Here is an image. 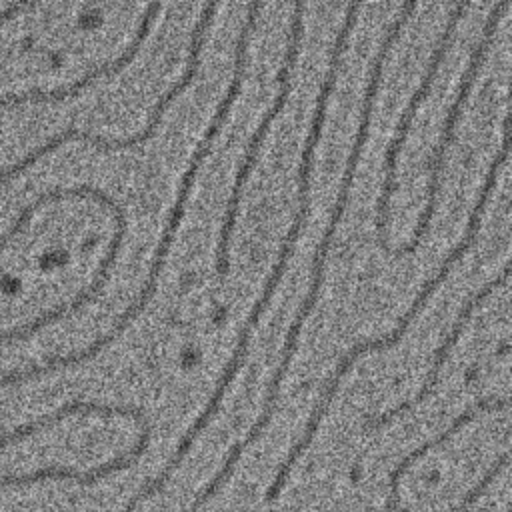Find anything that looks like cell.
Instances as JSON below:
<instances>
[{
	"label": "cell",
	"mask_w": 512,
	"mask_h": 512,
	"mask_svg": "<svg viewBox=\"0 0 512 512\" xmlns=\"http://www.w3.org/2000/svg\"><path fill=\"white\" fill-rule=\"evenodd\" d=\"M260 4H248V10H246V16H244V22L240 26V32L236 36V48H234V66H232V76H230V82L226 86V92L224 96L220 98L214 114L210 116L208 120V126L202 134V138L198 140L196 148L192 150L190 154V160H188V166L184 168L182 176H180V182H178V188H176V196H174V202H172V208L168 212V218L164 222V228L160 232V240L154 248V254H152V264L148 268V274H146V280L142 282V288L138 292V296L132 300V304H128V308L112 322V328L98 336L96 340H92L86 348L82 350H76V352H68V354H58V356H50L46 358L44 362H38V364H30L26 368H12V370H0V386H14V384H22V382H30V380H36L40 376H48L52 372H58V370H68V368H76L92 358H96L104 348H108L110 344H114L126 330L128 326L144 312V308L148 306V302L152 300L154 292H156V286H158V280H160V274L164 270V264L168 260V254H170V248L176 240V234L180 230V224H182V218L186 214V206H188V200H190V194H192V188L196 184V178H198V170L200 166L204 164V160L208 158V154L212 152V146H214V140L216 136L220 134V130L224 128V122L228 120V114L236 102V98L240 96L242 92V84H244V74H246V58H248V48H250V40H252V34L256 32V24H258V14H260Z\"/></svg>",
	"instance_id": "obj_1"
},
{
	"label": "cell",
	"mask_w": 512,
	"mask_h": 512,
	"mask_svg": "<svg viewBox=\"0 0 512 512\" xmlns=\"http://www.w3.org/2000/svg\"><path fill=\"white\" fill-rule=\"evenodd\" d=\"M358 4H350L346 8V16H344V22L342 26L338 28L336 36H334V42H332V50H330V56H328V68H326V74L320 82V88H318V94H316V102H314V110H312V118H310V126H308V132H306V138H304V146H302V152H300V164H298V204H296V212H294V218L292 222L288 224V230L282 238V244H280V250L276 254V260L270 268V274L258 294V298L254 300L246 320L242 322L240 326V332L236 336V342H234V348L230 352V358L226 360L216 384H214V390L208 398V402L204 404L202 412L194 418V422L190 424V428L184 432V436L180 438L184 444H194V440L198 438V434L210 424V420L214 418V414L218 412L230 384L234 382L236 374L240 372L244 360H246V354H248V346H250V338H252V332L254 328L258 326L260 322V316L264 314V310L268 308V304L272 302L274 294H276V288L288 268V262L294 254V248H296V242L300 238V232L306 224V218H308V212H310V188H312V170H314V156H316V148L320 144V138H322V130H324V122H326V114H328V102H330V96L336 88V80H338V72H340V64H342V58H344V52L348 48V42H350V34L356 26V18H358Z\"/></svg>",
	"instance_id": "obj_2"
},
{
	"label": "cell",
	"mask_w": 512,
	"mask_h": 512,
	"mask_svg": "<svg viewBox=\"0 0 512 512\" xmlns=\"http://www.w3.org/2000/svg\"><path fill=\"white\" fill-rule=\"evenodd\" d=\"M416 2H406L400 6L396 18L390 22V26L384 30V36L380 40V46H378V52L370 64V70H368V76H366V86H364V96H362V104H360V120H358V128H356V134H354V140H352V146H350V152H348V158H346V166L342 170V178H340V188L336 192V198H334V204H332V212H330V218L324 226V232L316 244V250H314V256H312V266H310V286L304 294V300L298 308V312L294 314L290 326H288V332L284 336V342H282V348H280V362L278 366L274 368L272 376H270V382H268V388H266V396H264V406H262V412L260 416L256 418V422L252 424L254 428L258 430H266L268 424L272 422V416H274V410H276V402H278V394H280V388H282V382L288 374V368L292 364V358H294V352H296V346H298V338L302 334V328H304V322L308 320V316L312 314L318 298H320V288L324 284V268H326V260H328V252H330V246H332V240L336 236V230L342 222V216L346 212V206H348V198H350V192H352V186H354V180H356V172H358V164H360V158H362V152H364V146L368 142V136H370V126H372V114H374V104H376V98H378V92H380V84H382V76H384V64L392 52V48L396 46V42L400 40L402 36V30L404 26L408 24V20L414 16L416 12Z\"/></svg>",
	"instance_id": "obj_3"
},
{
	"label": "cell",
	"mask_w": 512,
	"mask_h": 512,
	"mask_svg": "<svg viewBox=\"0 0 512 512\" xmlns=\"http://www.w3.org/2000/svg\"><path fill=\"white\" fill-rule=\"evenodd\" d=\"M508 144H510L508 138L502 136V144H500L498 152L494 154V158H492V162H490V166H488V170H486V176H484V180H482V184H480V188H478L474 206L470 208L468 222H466V226H464L462 238L448 250V254L444 256V260L440 262V266L432 272V276L418 288L414 300L410 302V306L406 308V312L398 318V324L394 326V330H390L388 334H382V336H374V338H366V340H362V342H356V344L350 346V348L346 350V354L338 360L336 368L332 370V374H330L328 380L324 382V388H322V392H320V396H318L316 406H314L312 412H310V418H308V422H306V426H304L302 436H300V438L296 440V444L288 450V456H286L284 462L280 464V468H278V472H276V476H274L270 488L266 490V500H274V498L282 492V488H284V484H286V480H288L290 470L294 468V464L298 462V458H300V456L308 450V446L312 444V440H314V436H316V432H318V428H320L322 418L326 416V412H328L332 400L336 398V392H338V388H340L342 378L350 372V368L356 364V360H358L360 356H364V354H374V352H384V350H388V348H394V346L406 336V332H408V328L412 326V322L420 316V312H422V308L426 306V302L436 294V290L440 288V284L450 276L452 268H454V266L462 260V256L476 244V236H478V232H480V228H482L484 212H486V206H488V202H490V196H492V192H494V188H496L498 174H500L502 166H504L506 160H508V152H510V146H508Z\"/></svg>",
	"instance_id": "obj_4"
},
{
	"label": "cell",
	"mask_w": 512,
	"mask_h": 512,
	"mask_svg": "<svg viewBox=\"0 0 512 512\" xmlns=\"http://www.w3.org/2000/svg\"><path fill=\"white\" fill-rule=\"evenodd\" d=\"M216 10H218V4H206L192 28V34H190V44H188V58H186V68L182 72V76L172 84L168 86L160 98L156 100V104L152 106L150 114H148V122L146 126L128 136V138H108V136H100L96 132H90L86 128H78V126H66L62 128L60 132L48 136L44 142H40L38 146H34L32 150H28L20 160H14L12 164H6V166H0V184L4 182H10L18 176H22L28 168H32L38 160H42L44 156L52 154L54 150H58L60 146L64 144H70V142H80V144H86L90 148H96L100 152H122V150H132V148H138L140 144L148 142L160 128L162 120H164V114L168 110V106L192 84V80L196 78L198 74V68H200V58H202V52H204V46H206V40H208V32L212 28V22H214V16H216Z\"/></svg>",
	"instance_id": "obj_5"
},
{
	"label": "cell",
	"mask_w": 512,
	"mask_h": 512,
	"mask_svg": "<svg viewBox=\"0 0 512 512\" xmlns=\"http://www.w3.org/2000/svg\"><path fill=\"white\" fill-rule=\"evenodd\" d=\"M510 8V0H500L492 6L484 26H482V32L468 56V62L462 70V76H460V82H458V88L454 92V98L448 106V112L442 120V126H440V134H438V140H436V146L430 154V160H428V180H426V198H424V206H422V212L416 220V226L410 234V238L404 242V244H398V246H388L384 250V254L388 256H394V258H400V256H408V254H414L422 242V238L428 234L430 230V224H432V218L436 214V204H438V194H440V188H442V172H444V162H446V156H448V150L456 138V130H458V124L462 120V114H464V108H466V102L470 98V92L478 80V74L486 62V56L494 44V38L498 34V28H500V22L506 14V10Z\"/></svg>",
	"instance_id": "obj_6"
},
{
	"label": "cell",
	"mask_w": 512,
	"mask_h": 512,
	"mask_svg": "<svg viewBox=\"0 0 512 512\" xmlns=\"http://www.w3.org/2000/svg\"><path fill=\"white\" fill-rule=\"evenodd\" d=\"M304 4H296L294 12L290 16V24H288V36H286V50L280 62V68L276 72V82H278V90L276 96L272 98V104L268 106V110L262 114L260 122L256 124L254 132L250 134L244 154L240 158L238 170L234 174V182L224 206V214H222V222H220V230H218V240H216V256H214V266L218 276H224L228 272L230 266V242H232V234H234V226L238 220V212H240V204L244 198V186L248 182V178L252 176L262 144L272 128V124L278 120V116L282 114L284 106L288 104V98L292 94V74L300 56V48H302V38H304Z\"/></svg>",
	"instance_id": "obj_7"
},
{
	"label": "cell",
	"mask_w": 512,
	"mask_h": 512,
	"mask_svg": "<svg viewBox=\"0 0 512 512\" xmlns=\"http://www.w3.org/2000/svg\"><path fill=\"white\" fill-rule=\"evenodd\" d=\"M468 2H460L452 8V12L448 14V20L430 52V58H428V64H426V70L418 82V86L414 88L412 96L408 98L404 110L400 112V118L396 122V128H394V134L384 150V160H382V182H380V194H378V202H376V220H374V228H376V242L380 246V250L384 252L390 242L386 238V226H388V218H390V202H392V196L396 192V186H398V176H396V170H398V160H400V154H402V148L408 140V134L412 130V122L416 118V112L420 110L422 102L426 100V96L430 94L432 86H434V80L440 72V66L444 64L446 56H448V50L454 42V36H456V28L460 24V20L464 18L466 10H468Z\"/></svg>",
	"instance_id": "obj_8"
},
{
	"label": "cell",
	"mask_w": 512,
	"mask_h": 512,
	"mask_svg": "<svg viewBox=\"0 0 512 512\" xmlns=\"http://www.w3.org/2000/svg\"><path fill=\"white\" fill-rule=\"evenodd\" d=\"M508 408V398L504 396H484V398H478L472 406H468L464 412H460L458 416H454L450 420V424L438 432L436 436H432L430 440L422 442L420 446H416L414 450H410L406 456L400 458V462L394 466V470L390 472L388 476V488H390V496L386 500V510L388 512H410L406 510L404 506H400V498H398V488H400V480L402 476L412 468V464H416L420 458H424L428 452H432L434 448H440L444 446L452 436H456L466 424H470L472 420H476L480 414L484 412H500V410H506ZM498 478V470L496 468H488L486 474L478 480V484L474 488H470L464 498L450 506L448 512H468L472 508V504H476L480 500V496L490 488V484Z\"/></svg>",
	"instance_id": "obj_9"
},
{
	"label": "cell",
	"mask_w": 512,
	"mask_h": 512,
	"mask_svg": "<svg viewBox=\"0 0 512 512\" xmlns=\"http://www.w3.org/2000/svg\"><path fill=\"white\" fill-rule=\"evenodd\" d=\"M508 274H510V268H508V264H506L500 274H496L494 278H490L488 282H484L474 294H470V296L464 300V304L460 306V310H458L456 318L452 320L448 332L442 336L440 344L434 348L432 360H430V366H428V372H426L424 382H422V386L418 388V392H416L410 400H404V402L396 404L394 408L382 412L380 416L372 418V420L368 422L370 428H382V426L390 424V422H392L394 418H398L400 414H404V412L416 408L418 404H422V402L434 392V388H436V384H438V380H440V374H442V370H444V366H446V362H448V358H450L454 346H456V344L460 342V338L464 336V332H466V328H468V324H470L474 312L484 304V300H486L488 296H492V292H494L496 288H500V286L508 280Z\"/></svg>",
	"instance_id": "obj_10"
},
{
	"label": "cell",
	"mask_w": 512,
	"mask_h": 512,
	"mask_svg": "<svg viewBox=\"0 0 512 512\" xmlns=\"http://www.w3.org/2000/svg\"><path fill=\"white\" fill-rule=\"evenodd\" d=\"M140 428V436L134 444V448L122 456H116L96 468H90L86 472L74 470V468H64V466H46L34 472H26V474H4L0 476V488H18V486H28V484H36V482H44V480H72L76 484H94L114 472L126 470L132 464H136L140 460V456H144L148 444H150V422H144L138 426Z\"/></svg>",
	"instance_id": "obj_11"
},
{
	"label": "cell",
	"mask_w": 512,
	"mask_h": 512,
	"mask_svg": "<svg viewBox=\"0 0 512 512\" xmlns=\"http://www.w3.org/2000/svg\"><path fill=\"white\" fill-rule=\"evenodd\" d=\"M70 416H104V418H112V416H124V418H132L136 424H142L146 418L144 410L136 408V406H124V404H106V402H96V400H70L62 406H58L54 412H48L32 422L20 424L14 430L6 432L0 436V450L8 448L16 442H22L58 422H62L64 418Z\"/></svg>",
	"instance_id": "obj_12"
},
{
	"label": "cell",
	"mask_w": 512,
	"mask_h": 512,
	"mask_svg": "<svg viewBox=\"0 0 512 512\" xmlns=\"http://www.w3.org/2000/svg\"><path fill=\"white\" fill-rule=\"evenodd\" d=\"M98 186L94 188L92 184H76V186H54V188H48V190H42L40 194H36L30 202H26L16 218L8 224V228L4 232H0V252L12 244V240H16L30 224L32 216L48 206V204H56V202H64V200H90L94 194H96ZM94 200V198H92Z\"/></svg>",
	"instance_id": "obj_13"
},
{
	"label": "cell",
	"mask_w": 512,
	"mask_h": 512,
	"mask_svg": "<svg viewBox=\"0 0 512 512\" xmlns=\"http://www.w3.org/2000/svg\"><path fill=\"white\" fill-rule=\"evenodd\" d=\"M26 8H30L26 2H14V4H8L0 10V30L4 28V24L12 22L16 16H20Z\"/></svg>",
	"instance_id": "obj_14"
}]
</instances>
